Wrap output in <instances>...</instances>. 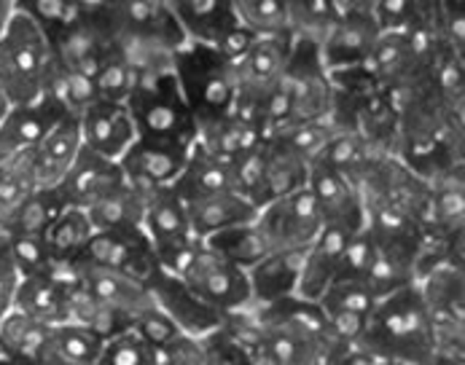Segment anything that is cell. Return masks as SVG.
I'll return each instance as SVG.
<instances>
[{
    "instance_id": "obj_16",
    "label": "cell",
    "mask_w": 465,
    "mask_h": 365,
    "mask_svg": "<svg viewBox=\"0 0 465 365\" xmlns=\"http://www.w3.org/2000/svg\"><path fill=\"white\" fill-rule=\"evenodd\" d=\"M63 116H67V111L52 94H41L33 103L8 105L0 119V159L35 148Z\"/></svg>"
},
{
    "instance_id": "obj_19",
    "label": "cell",
    "mask_w": 465,
    "mask_h": 365,
    "mask_svg": "<svg viewBox=\"0 0 465 365\" xmlns=\"http://www.w3.org/2000/svg\"><path fill=\"white\" fill-rule=\"evenodd\" d=\"M307 188L312 191V196L321 207L323 223H344L352 229H361L366 223L358 185L347 181L341 173L331 170L329 164H323V162L310 164Z\"/></svg>"
},
{
    "instance_id": "obj_23",
    "label": "cell",
    "mask_w": 465,
    "mask_h": 365,
    "mask_svg": "<svg viewBox=\"0 0 465 365\" xmlns=\"http://www.w3.org/2000/svg\"><path fill=\"white\" fill-rule=\"evenodd\" d=\"M307 247H272L259 263L248 269L251 293L256 304H266L299 291Z\"/></svg>"
},
{
    "instance_id": "obj_53",
    "label": "cell",
    "mask_w": 465,
    "mask_h": 365,
    "mask_svg": "<svg viewBox=\"0 0 465 365\" xmlns=\"http://www.w3.org/2000/svg\"><path fill=\"white\" fill-rule=\"evenodd\" d=\"M11 14H14V0H0V33H3Z\"/></svg>"
},
{
    "instance_id": "obj_46",
    "label": "cell",
    "mask_w": 465,
    "mask_h": 365,
    "mask_svg": "<svg viewBox=\"0 0 465 365\" xmlns=\"http://www.w3.org/2000/svg\"><path fill=\"white\" fill-rule=\"evenodd\" d=\"M374 252H377V242L369 232V226L363 223L344 247L341 258H339V266H336V277L333 280H361L366 277L371 261H374Z\"/></svg>"
},
{
    "instance_id": "obj_17",
    "label": "cell",
    "mask_w": 465,
    "mask_h": 365,
    "mask_svg": "<svg viewBox=\"0 0 465 365\" xmlns=\"http://www.w3.org/2000/svg\"><path fill=\"white\" fill-rule=\"evenodd\" d=\"M124 181L122 164L116 159H108L92 148H81L75 162L70 164L65 178L60 181L57 191L65 199L67 207L89 210L100 196H105L114 185Z\"/></svg>"
},
{
    "instance_id": "obj_55",
    "label": "cell",
    "mask_w": 465,
    "mask_h": 365,
    "mask_svg": "<svg viewBox=\"0 0 465 365\" xmlns=\"http://www.w3.org/2000/svg\"><path fill=\"white\" fill-rule=\"evenodd\" d=\"M5 111H8V100L3 97V92H0V119L5 116Z\"/></svg>"
},
{
    "instance_id": "obj_32",
    "label": "cell",
    "mask_w": 465,
    "mask_h": 365,
    "mask_svg": "<svg viewBox=\"0 0 465 365\" xmlns=\"http://www.w3.org/2000/svg\"><path fill=\"white\" fill-rule=\"evenodd\" d=\"M262 140H266L262 134V129L251 119L240 116L237 111H229L218 119H207V122L197 123V145L207 148L210 153L218 156H240L251 148H256Z\"/></svg>"
},
{
    "instance_id": "obj_5",
    "label": "cell",
    "mask_w": 465,
    "mask_h": 365,
    "mask_svg": "<svg viewBox=\"0 0 465 365\" xmlns=\"http://www.w3.org/2000/svg\"><path fill=\"white\" fill-rule=\"evenodd\" d=\"M140 226L145 229L148 240L153 244L159 263L175 274L183 269L192 250L200 242L189 221V207L183 196L175 191V185L153 188L145 193V212Z\"/></svg>"
},
{
    "instance_id": "obj_33",
    "label": "cell",
    "mask_w": 465,
    "mask_h": 365,
    "mask_svg": "<svg viewBox=\"0 0 465 365\" xmlns=\"http://www.w3.org/2000/svg\"><path fill=\"white\" fill-rule=\"evenodd\" d=\"M145 193L143 188H137L127 178L114 185L105 196H100L89 210V221L94 226V232H111V229H130L143 223V212H145Z\"/></svg>"
},
{
    "instance_id": "obj_9",
    "label": "cell",
    "mask_w": 465,
    "mask_h": 365,
    "mask_svg": "<svg viewBox=\"0 0 465 365\" xmlns=\"http://www.w3.org/2000/svg\"><path fill=\"white\" fill-rule=\"evenodd\" d=\"M256 221L272 247H307L323 226L321 207L307 185L272 199L259 210Z\"/></svg>"
},
{
    "instance_id": "obj_4",
    "label": "cell",
    "mask_w": 465,
    "mask_h": 365,
    "mask_svg": "<svg viewBox=\"0 0 465 365\" xmlns=\"http://www.w3.org/2000/svg\"><path fill=\"white\" fill-rule=\"evenodd\" d=\"M173 70L186 103L197 116V123L234 111V97H237L234 64L215 46L189 41L175 54Z\"/></svg>"
},
{
    "instance_id": "obj_34",
    "label": "cell",
    "mask_w": 465,
    "mask_h": 365,
    "mask_svg": "<svg viewBox=\"0 0 465 365\" xmlns=\"http://www.w3.org/2000/svg\"><path fill=\"white\" fill-rule=\"evenodd\" d=\"M67 320L94 330L103 341L114 339L116 333L127 330L133 325V317L108 306L105 301H100L97 296H92L81 280H75L67 291Z\"/></svg>"
},
{
    "instance_id": "obj_38",
    "label": "cell",
    "mask_w": 465,
    "mask_h": 365,
    "mask_svg": "<svg viewBox=\"0 0 465 365\" xmlns=\"http://www.w3.org/2000/svg\"><path fill=\"white\" fill-rule=\"evenodd\" d=\"M333 132H336V123H333L331 116H321V119L288 123L280 132H274L269 140H274L280 148L291 151L296 159L312 164V162L321 159V153L329 145Z\"/></svg>"
},
{
    "instance_id": "obj_50",
    "label": "cell",
    "mask_w": 465,
    "mask_h": 365,
    "mask_svg": "<svg viewBox=\"0 0 465 365\" xmlns=\"http://www.w3.org/2000/svg\"><path fill=\"white\" fill-rule=\"evenodd\" d=\"M133 328L153 347V350H159V347H164L173 336H178L181 333V328L159 309L156 304H151L148 309H143L140 314H134L133 320Z\"/></svg>"
},
{
    "instance_id": "obj_39",
    "label": "cell",
    "mask_w": 465,
    "mask_h": 365,
    "mask_svg": "<svg viewBox=\"0 0 465 365\" xmlns=\"http://www.w3.org/2000/svg\"><path fill=\"white\" fill-rule=\"evenodd\" d=\"M339 11H341L339 0H288V35H291V41L321 44Z\"/></svg>"
},
{
    "instance_id": "obj_52",
    "label": "cell",
    "mask_w": 465,
    "mask_h": 365,
    "mask_svg": "<svg viewBox=\"0 0 465 365\" xmlns=\"http://www.w3.org/2000/svg\"><path fill=\"white\" fill-rule=\"evenodd\" d=\"M114 0H75V8H78V14L81 16H89V19H100L105 11H108V5H111Z\"/></svg>"
},
{
    "instance_id": "obj_11",
    "label": "cell",
    "mask_w": 465,
    "mask_h": 365,
    "mask_svg": "<svg viewBox=\"0 0 465 365\" xmlns=\"http://www.w3.org/2000/svg\"><path fill=\"white\" fill-rule=\"evenodd\" d=\"M145 285L151 291L153 304L159 306L183 333L202 336V333L213 330L223 317L218 309H213L207 301H202L181 274H175V271H170L164 266H159L145 280Z\"/></svg>"
},
{
    "instance_id": "obj_1",
    "label": "cell",
    "mask_w": 465,
    "mask_h": 365,
    "mask_svg": "<svg viewBox=\"0 0 465 365\" xmlns=\"http://www.w3.org/2000/svg\"><path fill=\"white\" fill-rule=\"evenodd\" d=\"M361 347L371 352L377 365L433 363V328L414 282L377 299Z\"/></svg>"
},
{
    "instance_id": "obj_21",
    "label": "cell",
    "mask_w": 465,
    "mask_h": 365,
    "mask_svg": "<svg viewBox=\"0 0 465 365\" xmlns=\"http://www.w3.org/2000/svg\"><path fill=\"white\" fill-rule=\"evenodd\" d=\"M75 269H78L81 285L92 296H97L100 301L130 314L133 320L134 314H140L143 309L153 304L148 285L143 280L133 277V274H124L119 269H111V266L89 263V261H75Z\"/></svg>"
},
{
    "instance_id": "obj_13",
    "label": "cell",
    "mask_w": 465,
    "mask_h": 365,
    "mask_svg": "<svg viewBox=\"0 0 465 365\" xmlns=\"http://www.w3.org/2000/svg\"><path fill=\"white\" fill-rule=\"evenodd\" d=\"M380 33H382V27L377 25L374 14L369 8H358V5L344 8L336 14L329 33L318 44L321 57H323L329 70L355 67L369 57Z\"/></svg>"
},
{
    "instance_id": "obj_56",
    "label": "cell",
    "mask_w": 465,
    "mask_h": 365,
    "mask_svg": "<svg viewBox=\"0 0 465 365\" xmlns=\"http://www.w3.org/2000/svg\"><path fill=\"white\" fill-rule=\"evenodd\" d=\"M0 167H3V159H0Z\"/></svg>"
},
{
    "instance_id": "obj_44",
    "label": "cell",
    "mask_w": 465,
    "mask_h": 365,
    "mask_svg": "<svg viewBox=\"0 0 465 365\" xmlns=\"http://www.w3.org/2000/svg\"><path fill=\"white\" fill-rule=\"evenodd\" d=\"M97 365H156V350L130 325L127 330L103 341Z\"/></svg>"
},
{
    "instance_id": "obj_2",
    "label": "cell",
    "mask_w": 465,
    "mask_h": 365,
    "mask_svg": "<svg viewBox=\"0 0 465 365\" xmlns=\"http://www.w3.org/2000/svg\"><path fill=\"white\" fill-rule=\"evenodd\" d=\"M49 70V35L35 22L14 11L0 33V92L8 105L38 100L46 92Z\"/></svg>"
},
{
    "instance_id": "obj_10",
    "label": "cell",
    "mask_w": 465,
    "mask_h": 365,
    "mask_svg": "<svg viewBox=\"0 0 465 365\" xmlns=\"http://www.w3.org/2000/svg\"><path fill=\"white\" fill-rule=\"evenodd\" d=\"M81 261L119 269V271L133 274L143 282L162 266L143 226L94 232L86 250H84V255H81Z\"/></svg>"
},
{
    "instance_id": "obj_12",
    "label": "cell",
    "mask_w": 465,
    "mask_h": 365,
    "mask_svg": "<svg viewBox=\"0 0 465 365\" xmlns=\"http://www.w3.org/2000/svg\"><path fill=\"white\" fill-rule=\"evenodd\" d=\"M78 280L75 263H49L41 271L25 274L11 309H19L46 325L67 320V291Z\"/></svg>"
},
{
    "instance_id": "obj_18",
    "label": "cell",
    "mask_w": 465,
    "mask_h": 365,
    "mask_svg": "<svg viewBox=\"0 0 465 365\" xmlns=\"http://www.w3.org/2000/svg\"><path fill=\"white\" fill-rule=\"evenodd\" d=\"M52 41V57L60 64H67L73 70H81L94 78V70L100 67L103 57L111 52V35L103 27L100 19L75 16L63 30L49 35Z\"/></svg>"
},
{
    "instance_id": "obj_30",
    "label": "cell",
    "mask_w": 465,
    "mask_h": 365,
    "mask_svg": "<svg viewBox=\"0 0 465 365\" xmlns=\"http://www.w3.org/2000/svg\"><path fill=\"white\" fill-rule=\"evenodd\" d=\"M310 178V164L296 159L291 151L280 148L274 140H264V167H262V181L256 188L253 204L262 210L277 196H285L291 191H299L307 185Z\"/></svg>"
},
{
    "instance_id": "obj_15",
    "label": "cell",
    "mask_w": 465,
    "mask_h": 365,
    "mask_svg": "<svg viewBox=\"0 0 465 365\" xmlns=\"http://www.w3.org/2000/svg\"><path fill=\"white\" fill-rule=\"evenodd\" d=\"M78 126H81V137L86 148L116 162L137 140L133 113L127 103H119V100H94L86 111L78 113Z\"/></svg>"
},
{
    "instance_id": "obj_47",
    "label": "cell",
    "mask_w": 465,
    "mask_h": 365,
    "mask_svg": "<svg viewBox=\"0 0 465 365\" xmlns=\"http://www.w3.org/2000/svg\"><path fill=\"white\" fill-rule=\"evenodd\" d=\"M8 244H11V252H14V261H16L22 277L41 271L52 263L46 234H14V237H8Z\"/></svg>"
},
{
    "instance_id": "obj_22",
    "label": "cell",
    "mask_w": 465,
    "mask_h": 365,
    "mask_svg": "<svg viewBox=\"0 0 465 365\" xmlns=\"http://www.w3.org/2000/svg\"><path fill=\"white\" fill-rule=\"evenodd\" d=\"M81 148H84V137H81L78 116L67 113L46 132V137L35 148H30L38 188H57Z\"/></svg>"
},
{
    "instance_id": "obj_27",
    "label": "cell",
    "mask_w": 465,
    "mask_h": 365,
    "mask_svg": "<svg viewBox=\"0 0 465 365\" xmlns=\"http://www.w3.org/2000/svg\"><path fill=\"white\" fill-rule=\"evenodd\" d=\"M46 330V322L8 309L0 317V365H41Z\"/></svg>"
},
{
    "instance_id": "obj_8",
    "label": "cell",
    "mask_w": 465,
    "mask_h": 365,
    "mask_svg": "<svg viewBox=\"0 0 465 365\" xmlns=\"http://www.w3.org/2000/svg\"><path fill=\"white\" fill-rule=\"evenodd\" d=\"M288 54H291L288 35H259L240 60L232 62L234 84H237L234 111L240 116L253 122L259 105L280 86Z\"/></svg>"
},
{
    "instance_id": "obj_48",
    "label": "cell",
    "mask_w": 465,
    "mask_h": 365,
    "mask_svg": "<svg viewBox=\"0 0 465 365\" xmlns=\"http://www.w3.org/2000/svg\"><path fill=\"white\" fill-rule=\"evenodd\" d=\"M156 365H207L202 336L181 330L164 347L156 350Z\"/></svg>"
},
{
    "instance_id": "obj_42",
    "label": "cell",
    "mask_w": 465,
    "mask_h": 365,
    "mask_svg": "<svg viewBox=\"0 0 465 365\" xmlns=\"http://www.w3.org/2000/svg\"><path fill=\"white\" fill-rule=\"evenodd\" d=\"M134 81H137V75H134L133 64L124 60V54L111 44V52L103 57L100 67L94 70L97 97H100V100H119V103H127Z\"/></svg>"
},
{
    "instance_id": "obj_3",
    "label": "cell",
    "mask_w": 465,
    "mask_h": 365,
    "mask_svg": "<svg viewBox=\"0 0 465 365\" xmlns=\"http://www.w3.org/2000/svg\"><path fill=\"white\" fill-rule=\"evenodd\" d=\"M127 108L133 113L137 137L194 145L197 116L178 86L175 70L137 78L127 97Z\"/></svg>"
},
{
    "instance_id": "obj_57",
    "label": "cell",
    "mask_w": 465,
    "mask_h": 365,
    "mask_svg": "<svg viewBox=\"0 0 465 365\" xmlns=\"http://www.w3.org/2000/svg\"><path fill=\"white\" fill-rule=\"evenodd\" d=\"M0 317H3V314H0Z\"/></svg>"
},
{
    "instance_id": "obj_37",
    "label": "cell",
    "mask_w": 465,
    "mask_h": 365,
    "mask_svg": "<svg viewBox=\"0 0 465 365\" xmlns=\"http://www.w3.org/2000/svg\"><path fill=\"white\" fill-rule=\"evenodd\" d=\"M380 153H374L369 148V143L355 132V129H347V126H336V132L331 134L329 145L323 148L321 159L323 164H329L331 170L341 173L347 181H352L358 185L361 175L369 170V164L377 159Z\"/></svg>"
},
{
    "instance_id": "obj_6",
    "label": "cell",
    "mask_w": 465,
    "mask_h": 365,
    "mask_svg": "<svg viewBox=\"0 0 465 365\" xmlns=\"http://www.w3.org/2000/svg\"><path fill=\"white\" fill-rule=\"evenodd\" d=\"M282 86L291 103V123L329 116L333 105L331 70L312 41H291V54L282 73Z\"/></svg>"
},
{
    "instance_id": "obj_24",
    "label": "cell",
    "mask_w": 465,
    "mask_h": 365,
    "mask_svg": "<svg viewBox=\"0 0 465 365\" xmlns=\"http://www.w3.org/2000/svg\"><path fill=\"white\" fill-rule=\"evenodd\" d=\"M186 207H189L192 229L200 240L215 232H223L229 226H240L259 218V207L237 191H218L210 196H200L186 202Z\"/></svg>"
},
{
    "instance_id": "obj_36",
    "label": "cell",
    "mask_w": 465,
    "mask_h": 365,
    "mask_svg": "<svg viewBox=\"0 0 465 365\" xmlns=\"http://www.w3.org/2000/svg\"><path fill=\"white\" fill-rule=\"evenodd\" d=\"M202 242L207 244V247H213L215 252H221L223 258H229L232 263L242 266V269H251L253 263H259L266 252L272 250L264 229L259 226V221L229 226L223 232H215V234L204 237Z\"/></svg>"
},
{
    "instance_id": "obj_40",
    "label": "cell",
    "mask_w": 465,
    "mask_h": 365,
    "mask_svg": "<svg viewBox=\"0 0 465 365\" xmlns=\"http://www.w3.org/2000/svg\"><path fill=\"white\" fill-rule=\"evenodd\" d=\"M44 94H52L54 100H60V105L73 116L86 111L94 100H100L92 75L73 70L67 64H60V62H54V57H52V70H49V81H46Z\"/></svg>"
},
{
    "instance_id": "obj_29",
    "label": "cell",
    "mask_w": 465,
    "mask_h": 365,
    "mask_svg": "<svg viewBox=\"0 0 465 365\" xmlns=\"http://www.w3.org/2000/svg\"><path fill=\"white\" fill-rule=\"evenodd\" d=\"M65 207V199L57 188H35L22 202L0 212V234H46Z\"/></svg>"
},
{
    "instance_id": "obj_25",
    "label": "cell",
    "mask_w": 465,
    "mask_h": 365,
    "mask_svg": "<svg viewBox=\"0 0 465 365\" xmlns=\"http://www.w3.org/2000/svg\"><path fill=\"white\" fill-rule=\"evenodd\" d=\"M181 30L189 41L218 44L223 33H229L240 19L234 11V0H167Z\"/></svg>"
},
{
    "instance_id": "obj_26",
    "label": "cell",
    "mask_w": 465,
    "mask_h": 365,
    "mask_svg": "<svg viewBox=\"0 0 465 365\" xmlns=\"http://www.w3.org/2000/svg\"><path fill=\"white\" fill-rule=\"evenodd\" d=\"M103 352V339L73 322L63 320L49 325L46 341L41 350V365H97Z\"/></svg>"
},
{
    "instance_id": "obj_14",
    "label": "cell",
    "mask_w": 465,
    "mask_h": 365,
    "mask_svg": "<svg viewBox=\"0 0 465 365\" xmlns=\"http://www.w3.org/2000/svg\"><path fill=\"white\" fill-rule=\"evenodd\" d=\"M189 153H192V145L137 137L127 148V153L119 159V164L127 181L143 191H153V188L175 185L178 175L186 167Z\"/></svg>"
},
{
    "instance_id": "obj_45",
    "label": "cell",
    "mask_w": 465,
    "mask_h": 365,
    "mask_svg": "<svg viewBox=\"0 0 465 365\" xmlns=\"http://www.w3.org/2000/svg\"><path fill=\"white\" fill-rule=\"evenodd\" d=\"M14 11L35 22L46 35L63 30L78 16L75 0H14Z\"/></svg>"
},
{
    "instance_id": "obj_31",
    "label": "cell",
    "mask_w": 465,
    "mask_h": 365,
    "mask_svg": "<svg viewBox=\"0 0 465 365\" xmlns=\"http://www.w3.org/2000/svg\"><path fill=\"white\" fill-rule=\"evenodd\" d=\"M175 191L183 196V202L210 196L218 191H234L232 185V159L210 153L202 145H192V153L186 159L183 173L175 181Z\"/></svg>"
},
{
    "instance_id": "obj_35",
    "label": "cell",
    "mask_w": 465,
    "mask_h": 365,
    "mask_svg": "<svg viewBox=\"0 0 465 365\" xmlns=\"http://www.w3.org/2000/svg\"><path fill=\"white\" fill-rule=\"evenodd\" d=\"M92 234H94V226H92L86 210L65 207L46 232L52 263H75V261H81Z\"/></svg>"
},
{
    "instance_id": "obj_28",
    "label": "cell",
    "mask_w": 465,
    "mask_h": 365,
    "mask_svg": "<svg viewBox=\"0 0 465 365\" xmlns=\"http://www.w3.org/2000/svg\"><path fill=\"white\" fill-rule=\"evenodd\" d=\"M430 191H433L430 218L422 234H436V237L465 234V164L430 181Z\"/></svg>"
},
{
    "instance_id": "obj_54",
    "label": "cell",
    "mask_w": 465,
    "mask_h": 365,
    "mask_svg": "<svg viewBox=\"0 0 465 365\" xmlns=\"http://www.w3.org/2000/svg\"><path fill=\"white\" fill-rule=\"evenodd\" d=\"M350 5H358V8H369L371 11V5L377 3V0H347Z\"/></svg>"
},
{
    "instance_id": "obj_41",
    "label": "cell",
    "mask_w": 465,
    "mask_h": 365,
    "mask_svg": "<svg viewBox=\"0 0 465 365\" xmlns=\"http://www.w3.org/2000/svg\"><path fill=\"white\" fill-rule=\"evenodd\" d=\"M234 11L256 35H288V0H234Z\"/></svg>"
},
{
    "instance_id": "obj_20",
    "label": "cell",
    "mask_w": 465,
    "mask_h": 365,
    "mask_svg": "<svg viewBox=\"0 0 465 365\" xmlns=\"http://www.w3.org/2000/svg\"><path fill=\"white\" fill-rule=\"evenodd\" d=\"M355 232L358 229L344 226V223H323L321 226L315 240L304 250V266H302V280H299V291H296L299 296H307L315 301L323 296V291L336 277L339 258Z\"/></svg>"
},
{
    "instance_id": "obj_49",
    "label": "cell",
    "mask_w": 465,
    "mask_h": 365,
    "mask_svg": "<svg viewBox=\"0 0 465 365\" xmlns=\"http://www.w3.org/2000/svg\"><path fill=\"white\" fill-rule=\"evenodd\" d=\"M202 344H204V352H207V365H253L248 352L221 328V322L202 333Z\"/></svg>"
},
{
    "instance_id": "obj_43",
    "label": "cell",
    "mask_w": 465,
    "mask_h": 365,
    "mask_svg": "<svg viewBox=\"0 0 465 365\" xmlns=\"http://www.w3.org/2000/svg\"><path fill=\"white\" fill-rule=\"evenodd\" d=\"M318 301H321L326 314L350 311V314H366L369 317L374 304H377V296L361 280H331V285L323 291V296Z\"/></svg>"
},
{
    "instance_id": "obj_51",
    "label": "cell",
    "mask_w": 465,
    "mask_h": 365,
    "mask_svg": "<svg viewBox=\"0 0 465 365\" xmlns=\"http://www.w3.org/2000/svg\"><path fill=\"white\" fill-rule=\"evenodd\" d=\"M19 282H22V274H19V266L14 261L8 237L0 234V314H5L11 309Z\"/></svg>"
},
{
    "instance_id": "obj_7",
    "label": "cell",
    "mask_w": 465,
    "mask_h": 365,
    "mask_svg": "<svg viewBox=\"0 0 465 365\" xmlns=\"http://www.w3.org/2000/svg\"><path fill=\"white\" fill-rule=\"evenodd\" d=\"M178 274L189 282V288L200 296L202 301H207L221 314L256 304L253 293H251L248 269L232 263L229 258H223L221 252H215L202 240L192 250L189 261L183 263V269Z\"/></svg>"
}]
</instances>
